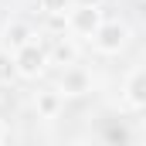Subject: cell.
Listing matches in <instances>:
<instances>
[{
  "label": "cell",
  "mask_w": 146,
  "mask_h": 146,
  "mask_svg": "<svg viewBox=\"0 0 146 146\" xmlns=\"http://www.w3.org/2000/svg\"><path fill=\"white\" fill-rule=\"evenodd\" d=\"M14 65H17V75H21V78H37V75L51 65V54H48L44 44L27 41V44H21V48L14 51Z\"/></svg>",
  "instance_id": "cell-1"
},
{
  "label": "cell",
  "mask_w": 146,
  "mask_h": 146,
  "mask_svg": "<svg viewBox=\"0 0 146 146\" xmlns=\"http://www.w3.org/2000/svg\"><path fill=\"white\" fill-rule=\"evenodd\" d=\"M68 27L82 37H95V31L102 27V10L99 3H75L68 10Z\"/></svg>",
  "instance_id": "cell-2"
},
{
  "label": "cell",
  "mask_w": 146,
  "mask_h": 146,
  "mask_svg": "<svg viewBox=\"0 0 146 146\" xmlns=\"http://www.w3.org/2000/svg\"><path fill=\"white\" fill-rule=\"evenodd\" d=\"M92 41H95V48L102 54H119L126 48V41H129V27L119 24V21H102V27L95 31Z\"/></svg>",
  "instance_id": "cell-3"
},
{
  "label": "cell",
  "mask_w": 146,
  "mask_h": 146,
  "mask_svg": "<svg viewBox=\"0 0 146 146\" xmlns=\"http://www.w3.org/2000/svg\"><path fill=\"white\" fill-rule=\"evenodd\" d=\"M88 88H92V75L85 72L78 61H75V65H65V72H61V88H58V92H61V95H85Z\"/></svg>",
  "instance_id": "cell-4"
},
{
  "label": "cell",
  "mask_w": 146,
  "mask_h": 146,
  "mask_svg": "<svg viewBox=\"0 0 146 146\" xmlns=\"http://www.w3.org/2000/svg\"><path fill=\"white\" fill-rule=\"evenodd\" d=\"M126 102L133 109H146V68H136L126 78Z\"/></svg>",
  "instance_id": "cell-5"
},
{
  "label": "cell",
  "mask_w": 146,
  "mask_h": 146,
  "mask_svg": "<svg viewBox=\"0 0 146 146\" xmlns=\"http://www.w3.org/2000/svg\"><path fill=\"white\" fill-rule=\"evenodd\" d=\"M3 37H7V44L17 51L21 44L34 41V31H31V24H24V21H14V24H7V27H3Z\"/></svg>",
  "instance_id": "cell-6"
},
{
  "label": "cell",
  "mask_w": 146,
  "mask_h": 146,
  "mask_svg": "<svg viewBox=\"0 0 146 146\" xmlns=\"http://www.w3.org/2000/svg\"><path fill=\"white\" fill-rule=\"evenodd\" d=\"M48 54H51L54 65H75V61H78V48H75L72 41H65V37H58L54 48H51Z\"/></svg>",
  "instance_id": "cell-7"
},
{
  "label": "cell",
  "mask_w": 146,
  "mask_h": 146,
  "mask_svg": "<svg viewBox=\"0 0 146 146\" xmlns=\"http://www.w3.org/2000/svg\"><path fill=\"white\" fill-rule=\"evenodd\" d=\"M61 112V92H37V115L54 119Z\"/></svg>",
  "instance_id": "cell-8"
},
{
  "label": "cell",
  "mask_w": 146,
  "mask_h": 146,
  "mask_svg": "<svg viewBox=\"0 0 146 146\" xmlns=\"http://www.w3.org/2000/svg\"><path fill=\"white\" fill-rule=\"evenodd\" d=\"M14 75H17L14 54H10V51H0V85H7V82H10Z\"/></svg>",
  "instance_id": "cell-9"
},
{
  "label": "cell",
  "mask_w": 146,
  "mask_h": 146,
  "mask_svg": "<svg viewBox=\"0 0 146 146\" xmlns=\"http://www.w3.org/2000/svg\"><path fill=\"white\" fill-rule=\"evenodd\" d=\"M41 3V10L48 14V17H54V14H65V10H72L75 0H37Z\"/></svg>",
  "instance_id": "cell-10"
},
{
  "label": "cell",
  "mask_w": 146,
  "mask_h": 146,
  "mask_svg": "<svg viewBox=\"0 0 146 146\" xmlns=\"http://www.w3.org/2000/svg\"><path fill=\"white\" fill-rule=\"evenodd\" d=\"M109 139H122V143H126V139H129V133L119 126V129H109Z\"/></svg>",
  "instance_id": "cell-11"
},
{
  "label": "cell",
  "mask_w": 146,
  "mask_h": 146,
  "mask_svg": "<svg viewBox=\"0 0 146 146\" xmlns=\"http://www.w3.org/2000/svg\"><path fill=\"white\" fill-rule=\"evenodd\" d=\"M75 3H99V0H75Z\"/></svg>",
  "instance_id": "cell-12"
},
{
  "label": "cell",
  "mask_w": 146,
  "mask_h": 146,
  "mask_svg": "<svg viewBox=\"0 0 146 146\" xmlns=\"http://www.w3.org/2000/svg\"><path fill=\"white\" fill-rule=\"evenodd\" d=\"M0 139H3V119H0Z\"/></svg>",
  "instance_id": "cell-13"
}]
</instances>
